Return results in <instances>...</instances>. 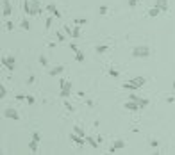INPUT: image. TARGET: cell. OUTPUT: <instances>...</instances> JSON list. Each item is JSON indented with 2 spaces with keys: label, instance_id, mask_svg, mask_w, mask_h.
Listing matches in <instances>:
<instances>
[{
  "label": "cell",
  "instance_id": "46",
  "mask_svg": "<svg viewBox=\"0 0 175 155\" xmlns=\"http://www.w3.org/2000/svg\"><path fill=\"white\" fill-rule=\"evenodd\" d=\"M66 82H68V80H65V79H61V80H59V86H61V87H63V86L66 84Z\"/></svg>",
  "mask_w": 175,
  "mask_h": 155
},
{
  "label": "cell",
  "instance_id": "17",
  "mask_svg": "<svg viewBox=\"0 0 175 155\" xmlns=\"http://www.w3.org/2000/svg\"><path fill=\"white\" fill-rule=\"evenodd\" d=\"M113 144H115V148H116V150H123V148H125V141H123V139H116Z\"/></svg>",
  "mask_w": 175,
  "mask_h": 155
},
{
  "label": "cell",
  "instance_id": "13",
  "mask_svg": "<svg viewBox=\"0 0 175 155\" xmlns=\"http://www.w3.org/2000/svg\"><path fill=\"white\" fill-rule=\"evenodd\" d=\"M121 87H123V89H129V91H136V89H139L136 84H132L130 80H129V82H123V84H121Z\"/></svg>",
  "mask_w": 175,
  "mask_h": 155
},
{
  "label": "cell",
  "instance_id": "33",
  "mask_svg": "<svg viewBox=\"0 0 175 155\" xmlns=\"http://www.w3.org/2000/svg\"><path fill=\"white\" fill-rule=\"evenodd\" d=\"M27 103L29 105H34V96L32 95H27Z\"/></svg>",
  "mask_w": 175,
  "mask_h": 155
},
{
  "label": "cell",
  "instance_id": "42",
  "mask_svg": "<svg viewBox=\"0 0 175 155\" xmlns=\"http://www.w3.org/2000/svg\"><path fill=\"white\" fill-rule=\"evenodd\" d=\"M65 109H68L70 112H73V107H71V105H70V103H68V102H65Z\"/></svg>",
  "mask_w": 175,
  "mask_h": 155
},
{
  "label": "cell",
  "instance_id": "41",
  "mask_svg": "<svg viewBox=\"0 0 175 155\" xmlns=\"http://www.w3.org/2000/svg\"><path fill=\"white\" fill-rule=\"evenodd\" d=\"M107 152H109V153H116L118 150L115 148V144H111V146H109V150H107Z\"/></svg>",
  "mask_w": 175,
  "mask_h": 155
},
{
  "label": "cell",
  "instance_id": "20",
  "mask_svg": "<svg viewBox=\"0 0 175 155\" xmlns=\"http://www.w3.org/2000/svg\"><path fill=\"white\" fill-rule=\"evenodd\" d=\"M75 61H77V63H84V54H82L80 50L75 52Z\"/></svg>",
  "mask_w": 175,
  "mask_h": 155
},
{
  "label": "cell",
  "instance_id": "27",
  "mask_svg": "<svg viewBox=\"0 0 175 155\" xmlns=\"http://www.w3.org/2000/svg\"><path fill=\"white\" fill-rule=\"evenodd\" d=\"M39 64H41V66H48V61H47L45 55H39Z\"/></svg>",
  "mask_w": 175,
  "mask_h": 155
},
{
  "label": "cell",
  "instance_id": "22",
  "mask_svg": "<svg viewBox=\"0 0 175 155\" xmlns=\"http://www.w3.org/2000/svg\"><path fill=\"white\" fill-rule=\"evenodd\" d=\"M54 18H56L54 14H52V16H48V18H47V22H45V29H47V30H48L50 27H52V23H54Z\"/></svg>",
  "mask_w": 175,
  "mask_h": 155
},
{
  "label": "cell",
  "instance_id": "34",
  "mask_svg": "<svg viewBox=\"0 0 175 155\" xmlns=\"http://www.w3.org/2000/svg\"><path fill=\"white\" fill-rule=\"evenodd\" d=\"M30 137H32V139H36V141H41V134H39V132H34Z\"/></svg>",
  "mask_w": 175,
  "mask_h": 155
},
{
  "label": "cell",
  "instance_id": "14",
  "mask_svg": "<svg viewBox=\"0 0 175 155\" xmlns=\"http://www.w3.org/2000/svg\"><path fill=\"white\" fill-rule=\"evenodd\" d=\"M38 143H39V141H36V139H32V137H30V143H29V150L32 152V153H38Z\"/></svg>",
  "mask_w": 175,
  "mask_h": 155
},
{
  "label": "cell",
  "instance_id": "19",
  "mask_svg": "<svg viewBox=\"0 0 175 155\" xmlns=\"http://www.w3.org/2000/svg\"><path fill=\"white\" fill-rule=\"evenodd\" d=\"M80 25H75L73 27V32H71V38H73V39H79L80 38V29H79Z\"/></svg>",
  "mask_w": 175,
  "mask_h": 155
},
{
  "label": "cell",
  "instance_id": "8",
  "mask_svg": "<svg viewBox=\"0 0 175 155\" xmlns=\"http://www.w3.org/2000/svg\"><path fill=\"white\" fill-rule=\"evenodd\" d=\"M125 109L136 112V111H139V103H138V102H132V100H127V102H125Z\"/></svg>",
  "mask_w": 175,
  "mask_h": 155
},
{
  "label": "cell",
  "instance_id": "29",
  "mask_svg": "<svg viewBox=\"0 0 175 155\" xmlns=\"http://www.w3.org/2000/svg\"><path fill=\"white\" fill-rule=\"evenodd\" d=\"M129 100H132V102H138V103H139V96H138V95H134V91H132L130 95H129Z\"/></svg>",
  "mask_w": 175,
  "mask_h": 155
},
{
  "label": "cell",
  "instance_id": "39",
  "mask_svg": "<svg viewBox=\"0 0 175 155\" xmlns=\"http://www.w3.org/2000/svg\"><path fill=\"white\" fill-rule=\"evenodd\" d=\"M34 82H36V77H34V75H30V77L27 79V84H34Z\"/></svg>",
  "mask_w": 175,
  "mask_h": 155
},
{
  "label": "cell",
  "instance_id": "16",
  "mask_svg": "<svg viewBox=\"0 0 175 155\" xmlns=\"http://www.w3.org/2000/svg\"><path fill=\"white\" fill-rule=\"evenodd\" d=\"M159 13H161V9H157L156 5H154L152 9H148V16H150V18H156V16H159Z\"/></svg>",
  "mask_w": 175,
  "mask_h": 155
},
{
  "label": "cell",
  "instance_id": "48",
  "mask_svg": "<svg viewBox=\"0 0 175 155\" xmlns=\"http://www.w3.org/2000/svg\"><path fill=\"white\" fill-rule=\"evenodd\" d=\"M173 96H175V80H173Z\"/></svg>",
  "mask_w": 175,
  "mask_h": 155
},
{
  "label": "cell",
  "instance_id": "2",
  "mask_svg": "<svg viewBox=\"0 0 175 155\" xmlns=\"http://www.w3.org/2000/svg\"><path fill=\"white\" fill-rule=\"evenodd\" d=\"M4 118L13 119V121H20V114H18V111H16V109H13V107L4 109Z\"/></svg>",
  "mask_w": 175,
  "mask_h": 155
},
{
  "label": "cell",
  "instance_id": "23",
  "mask_svg": "<svg viewBox=\"0 0 175 155\" xmlns=\"http://www.w3.org/2000/svg\"><path fill=\"white\" fill-rule=\"evenodd\" d=\"M73 132L77 134V136H82V137H86V132H84V130H82L80 127H77V125L73 127Z\"/></svg>",
  "mask_w": 175,
  "mask_h": 155
},
{
  "label": "cell",
  "instance_id": "24",
  "mask_svg": "<svg viewBox=\"0 0 175 155\" xmlns=\"http://www.w3.org/2000/svg\"><path fill=\"white\" fill-rule=\"evenodd\" d=\"M56 9H57V5H56V4H48V5H47V11H48L50 14H54Z\"/></svg>",
  "mask_w": 175,
  "mask_h": 155
},
{
  "label": "cell",
  "instance_id": "21",
  "mask_svg": "<svg viewBox=\"0 0 175 155\" xmlns=\"http://www.w3.org/2000/svg\"><path fill=\"white\" fill-rule=\"evenodd\" d=\"M107 73H109V77H113V79H120V73H118L115 68H109V70H107Z\"/></svg>",
  "mask_w": 175,
  "mask_h": 155
},
{
  "label": "cell",
  "instance_id": "26",
  "mask_svg": "<svg viewBox=\"0 0 175 155\" xmlns=\"http://www.w3.org/2000/svg\"><path fill=\"white\" fill-rule=\"evenodd\" d=\"M56 39H57V43H63L66 38L63 36V32H56Z\"/></svg>",
  "mask_w": 175,
  "mask_h": 155
},
{
  "label": "cell",
  "instance_id": "38",
  "mask_svg": "<svg viewBox=\"0 0 175 155\" xmlns=\"http://www.w3.org/2000/svg\"><path fill=\"white\" fill-rule=\"evenodd\" d=\"M16 100L18 102H23V100H27V95H16Z\"/></svg>",
  "mask_w": 175,
  "mask_h": 155
},
{
  "label": "cell",
  "instance_id": "6",
  "mask_svg": "<svg viewBox=\"0 0 175 155\" xmlns=\"http://www.w3.org/2000/svg\"><path fill=\"white\" fill-rule=\"evenodd\" d=\"M11 13H13L11 2H9V0H4V2H2V14H4V16H9Z\"/></svg>",
  "mask_w": 175,
  "mask_h": 155
},
{
  "label": "cell",
  "instance_id": "9",
  "mask_svg": "<svg viewBox=\"0 0 175 155\" xmlns=\"http://www.w3.org/2000/svg\"><path fill=\"white\" fill-rule=\"evenodd\" d=\"M65 71V66H56V68H50L48 70V75L50 77H57V75H61Z\"/></svg>",
  "mask_w": 175,
  "mask_h": 155
},
{
  "label": "cell",
  "instance_id": "36",
  "mask_svg": "<svg viewBox=\"0 0 175 155\" xmlns=\"http://www.w3.org/2000/svg\"><path fill=\"white\" fill-rule=\"evenodd\" d=\"M65 32H66V36H68V38H71V32H73V29H70V27H65Z\"/></svg>",
  "mask_w": 175,
  "mask_h": 155
},
{
  "label": "cell",
  "instance_id": "43",
  "mask_svg": "<svg viewBox=\"0 0 175 155\" xmlns=\"http://www.w3.org/2000/svg\"><path fill=\"white\" fill-rule=\"evenodd\" d=\"M70 48H71V52H77L79 48H77V45L75 43H70Z\"/></svg>",
  "mask_w": 175,
  "mask_h": 155
},
{
  "label": "cell",
  "instance_id": "12",
  "mask_svg": "<svg viewBox=\"0 0 175 155\" xmlns=\"http://www.w3.org/2000/svg\"><path fill=\"white\" fill-rule=\"evenodd\" d=\"M156 7L161 9V13H163V11H168V0H157V2H156Z\"/></svg>",
  "mask_w": 175,
  "mask_h": 155
},
{
  "label": "cell",
  "instance_id": "10",
  "mask_svg": "<svg viewBox=\"0 0 175 155\" xmlns=\"http://www.w3.org/2000/svg\"><path fill=\"white\" fill-rule=\"evenodd\" d=\"M130 82H132V84H136L138 87H143L147 84V79L145 77H134V79H130Z\"/></svg>",
  "mask_w": 175,
  "mask_h": 155
},
{
  "label": "cell",
  "instance_id": "1",
  "mask_svg": "<svg viewBox=\"0 0 175 155\" xmlns=\"http://www.w3.org/2000/svg\"><path fill=\"white\" fill-rule=\"evenodd\" d=\"M150 55V48L145 45H139L132 48V57H148Z\"/></svg>",
  "mask_w": 175,
  "mask_h": 155
},
{
  "label": "cell",
  "instance_id": "4",
  "mask_svg": "<svg viewBox=\"0 0 175 155\" xmlns=\"http://www.w3.org/2000/svg\"><path fill=\"white\" fill-rule=\"evenodd\" d=\"M70 139L73 141V143L77 144V146H84V144H86V137H82V136H77L75 132H73V134H70Z\"/></svg>",
  "mask_w": 175,
  "mask_h": 155
},
{
  "label": "cell",
  "instance_id": "44",
  "mask_svg": "<svg viewBox=\"0 0 175 155\" xmlns=\"http://www.w3.org/2000/svg\"><path fill=\"white\" fill-rule=\"evenodd\" d=\"M86 105H88V107H93L95 102H93V100H86Z\"/></svg>",
  "mask_w": 175,
  "mask_h": 155
},
{
  "label": "cell",
  "instance_id": "30",
  "mask_svg": "<svg viewBox=\"0 0 175 155\" xmlns=\"http://www.w3.org/2000/svg\"><path fill=\"white\" fill-rule=\"evenodd\" d=\"M73 23H75V25H84V23H88V20H86V18H79V20H75Z\"/></svg>",
  "mask_w": 175,
  "mask_h": 155
},
{
  "label": "cell",
  "instance_id": "37",
  "mask_svg": "<svg viewBox=\"0 0 175 155\" xmlns=\"http://www.w3.org/2000/svg\"><path fill=\"white\" fill-rule=\"evenodd\" d=\"M139 0H129V7H136Z\"/></svg>",
  "mask_w": 175,
  "mask_h": 155
},
{
  "label": "cell",
  "instance_id": "25",
  "mask_svg": "<svg viewBox=\"0 0 175 155\" xmlns=\"http://www.w3.org/2000/svg\"><path fill=\"white\" fill-rule=\"evenodd\" d=\"M148 105V100L147 98H139V109H145Z\"/></svg>",
  "mask_w": 175,
  "mask_h": 155
},
{
  "label": "cell",
  "instance_id": "18",
  "mask_svg": "<svg viewBox=\"0 0 175 155\" xmlns=\"http://www.w3.org/2000/svg\"><path fill=\"white\" fill-rule=\"evenodd\" d=\"M107 50H109L107 45H97V46H95V52H97V54H106Z\"/></svg>",
  "mask_w": 175,
  "mask_h": 155
},
{
  "label": "cell",
  "instance_id": "47",
  "mask_svg": "<svg viewBox=\"0 0 175 155\" xmlns=\"http://www.w3.org/2000/svg\"><path fill=\"white\" fill-rule=\"evenodd\" d=\"M166 100H168V103H173V102H175V96H168Z\"/></svg>",
  "mask_w": 175,
  "mask_h": 155
},
{
  "label": "cell",
  "instance_id": "15",
  "mask_svg": "<svg viewBox=\"0 0 175 155\" xmlns=\"http://www.w3.org/2000/svg\"><path fill=\"white\" fill-rule=\"evenodd\" d=\"M23 11H25V14L32 16V9H30V0H25V2H23Z\"/></svg>",
  "mask_w": 175,
  "mask_h": 155
},
{
  "label": "cell",
  "instance_id": "28",
  "mask_svg": "<svg viewBox=\"0 0 175 155\" xmlns=\"http://www.w3.org/2000/svg\"><path fill=\"white\" fill-rule=\"evenodd\" d=\"M22 29L23 30H29L30 29V22H29V20H23V22H22Z\"/></svg>",
  "mask_w": 175,
  "mask_h": 155
},
{
  "label": "cell",
  "instance_id": "11",
  "mask_svg": "<svg viewBox=\"0 0 175 155\" xmlns=\"http://www.w3.org/2000/svg\"><path fill=\"white\" fill-rule=\"evenodd\" d=\"M86 143L89 144L91 148H95V150H97L98 146H100V143H98V141H97L95 137H91V136H86Z\"/></svg>",
  "mask_w": 175,
  "mask_h": 155
},
{
  "label": "cell",
  "instance_id": "40",
  "mask_svg": "<svg viewBox=\"0 0 175 155\" xmlns=\"http://www.w3.org/2000/svg\"><path fill=\"white\" fill-rule=\"evenodd\" d=\"M150 144H152V148H157V146H159V141H156V139H152V141H150Z\"/></svg>",
  "mask_w": 175,
  "mask_h": 155
},
{
  "label": "cell",
  "instance_id": "3",
  "mask_svg": "<svg viewBox=\"0 0 175 155\" xmlns=\"http://www.w3.org/2000/svg\"><path fill=\"white\" fill-rule=\"evenodd\" d=\"M2 64H4L7 70H14V57H13V55H4V57H2Z\"/></svg>",
  "mask_w": 175,
  "mask_h": 155
},
{
  "label": "cell",
  "instance_id": "35",
  "mask_svg": "<svg viewBox=\"0 0 175 155\" xmlns=\"http://www.w3.org/2000/svg\"><path fill=\"white\" fill-rule=\"evenodd\" d=\"M5 29H7V30H13V29H14V23H13V22H5Z\"/></svg>",
  "mask_w": 175,
  "mask_h": 155
},
{
  "label": "cell",
  "instance_id": "5",
  "mask_svg": "<svg viewBox=\"0 0 175 155\" xmlns=\"http://www.w3.org/2000/svg\"><path fill=\"white\" fill-rule=\"evenodd\" d=\"M30 9H32V16L39 14L43 9H41V4H39V0H30Z\"/></svg>",
  "mask_w": 175,
  "mask_h": 155
},
{
  "label": "cell",
  "instance_id": "45",
  "mask_svg": "<svg viewBox=\"0 0 175 155\" xmlns=\"http://www.w3.org/2000/svg\"><path fill=\"white\" fill-rule=\"evenodd\" d=\"M54 16H56V18H61L63 14H61V11H59V9H56V11H54Z\"/></svg>",
  "mask_w": 175,
  "mask_h": 155
},
{
  "label": "cell",
  "instance_id": "32",
  "mask_svg": "<svg viewBox=\"0 0 175 155\" xmlns=\"http://www.w3.org/2000/svg\"><path fill=\"white\" fill-rule=\"evenodd\" d=\"M98 13H100V14H107V7H106V5H100V7H98Z\"/></svg>",
  "mask_w": 175,
  "mask_h": 155
},
{
  "label": "cell",
  "instance_id": "7",
  "mask_svg": "<svg viewBox=\"0 0 175 155\" xmlns=\"http://www.w3.org/2000/svg\"><path fill=\"white\" fill-rule=\"evenodd\" d=\"M70 91H71V82H66V84L61 87V93H59L61 98H68L70 96Z\"/></svg>",
  "mask_w": 175,
  "mask_h": 155
},
{
  "label": "cell",
  "instance_id": "31",
  "mask_svg": "<svg viewBox=\"0 0 175 155\" xmlns=\"http://www.w3.org/2000/svg\"><path fill=\"white\" fill-rule=\"evenodd\" d=\"M5 95H7L5 86H0V98H5Z\"/></svg>",
  "mask_w": 175,
  "mask_h": 155
}]
</instances>
